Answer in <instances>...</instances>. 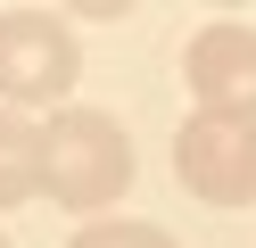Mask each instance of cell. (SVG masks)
<instances>
[{"label": "cell", "instance_id": "cell-7", "mask_svg": "<svg viewBox=\"0 0 256 248\" xmlns=\"http://www.w3.org/2000/svg\"><path fill=\"white\" fill-rule=\"evenodd\" d=\"M0 248H8V240H0Z\"/></svg>", "mask_w": 256, "mask_h": 248}, {"label": "cell", "instance_id": "cell-5", "mask_svg": "<svg viewBox=\"0 0 256 248\" xmlns=\"http://www.w3.org/2000/svg\"><path fill=\"white\" fill-rule=\"evenodd\" d=\"M42 190V124H25L17 108H0V207Z\"/></svg>", "mask_w": 256, "mask_h": 248}, {"label": "cell", "instance_id": "cell-6", "mask_svg": "<svg viewBox=\"0 0 256 248\" xmlns=\"http://www.w3.org/2000/svg\"><path fill=\"white\" fill-rule=\"evenodd\" d=\"M66 248H174V231H157V223H132V215H100V223H83Z\"/></svg>", "mask_w": 256, "mask_h": 248}, {"label": "cell", "instance_id": "cell-3", "mask_svg": "<svg viewBox=\"0 0 256 248\" xmlns=\"http://www.w3.org/2000/svg\"><path fill=\"white\" fill-rule=\"evenodd\" d=\"M174 174L206 207H248L256 198V124H240V116H190L174 132Z\"/></svg>", "mask_w": 256, "mask_h": 248}, {"label": "cell", "instance_id": "cell-4", "mask_svg": "<svg viewBox=\"0 0 256 248\" xmlns=\"http://www.w3.org/2000/svg\"><path fill=\"white\" fill-rule=\"evenodd\" d=\"M182 83L198 99V116H240L256 124V25H198L182 50Z\"/></svg>", "mask_w": 256, "mask_h": 248}, {"label": "cell", "instance_id": "cell-1", "mask_svg": "<svg viewBox=\"0 0 256 248\" xmlns=\"http://www.w3.org/2000/svg\"><path fill=\"white\" fill-rule=\"evenodd\" d=\"M132 190V132L108 108H58L42 124V198L100 223Z\"/></svg>", "mask_w": 256, "mask_h": 248}, {"label": "cell", "instance_id": "cell-2", "mask_svg": "<svg viewBox=\"0 0 256 248\" xmlns=\"http://www.w3.org/2000/svg\"><path fill=\"white\" fill-rule=\"evenodd\" d=\"M74 25L66 17H50V9H8L0 17V108H74Z\"/></svg>", "mask_w": 256, "mask_h": 248}]
</instances>
